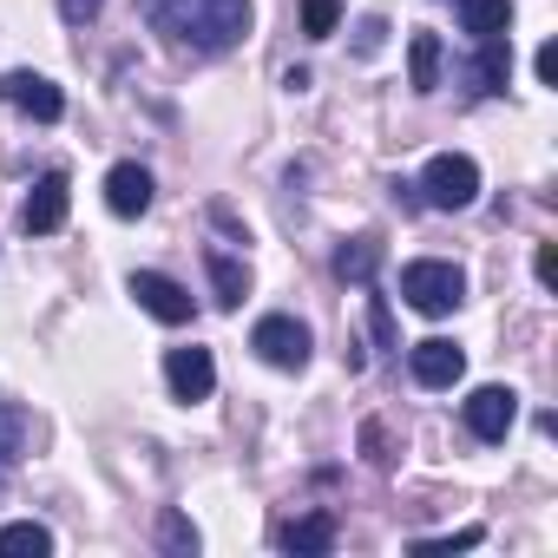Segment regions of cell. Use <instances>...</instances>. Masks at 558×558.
Instances as JSON below:
<instances>
[{
    "label": "cell",
    "mask_w": 558,
    "mask_h": 558,
    "mask_svg": "<svg viewBox=\"0 0 558 558\" xmlns=\"http://www.w3.org/2000/svg\"><path fill=\"white\" fill-rule=\"evenodd\" d=\"M151 34H165L178 53H230L250 34V0H145Z\"/></svg>",
    "instance_id": "1"
},
{
    "label": "cell",
    "mask_w": 558,
    "mask_h": 558,
    "mask_svg": "<svg viewBox=\"0 0 558 558\" xmlns=\"http://www.w3.org/2000/svg\"><path fill=\"white\" fill-rule=\"evenodd\" d=\"M401 296H408L421 316H453V310L466 303V276H460V263L421 256V263L401 269Z\"/></svg>",
    "instance_id": "2"
},
{
    "label": "cell",
    "mask_w": 558,
    "mask_h": 558,
    "mask_svg": "<svg viewBox=\"0 0 558 558\" xmlns=\"http://www.w3.org/2000/svg\"><path fill=\"white\" fill-rule=\"evenodd\" d=\"M421 197H427L434 210H466V204L480 197V165L460 158V151L427 158V171H421Z\"/></svg>",
    "instance_id": "3"
},
{
    "label": "cell",
    "mask_w": 558,
    "mask_h": 558,
    "mask_svg": "<svg viewBox=\"0 0 558 558\" xmlns=\"http://www.w3.org/2000/svg\"><path fill=\"white\" fill-rule=\"evenodd\" d=\"M250 349L269 362V368H283V375H296V368H310V329L296 323V316H263L256 323V336H250Z\"/></svg>",
    "instance_id": "4"
},
{
    "label": "cell",
    "mask_w": 558,
    "mask_h": 558,
    "mask_svg": "<svg viewBox=\"0 0 558 558\" xmlns=\"http://www.w3.org/2000/svg\"><path fill=\"white\" fill-rule=\"evenodd\" d=\"M66 204H73L66 171H47V178L27 191V204H21V230H27V236H53V230L66 223Z\"/></svg>",
    "instance_id": "5"
},
{
    "label": "cell",
    "mask_w": 558,
    "mask_h": 558,
    "mask_svg": "<svg viewBox=\"0 0 558 558\" xmlns=\"http://www.w3.org/2000/svg\"><path fill=\"white\" fill-rule=\"evenodd\" d=\"M0 99H8L14 112H27V119H40V125H53L60 112H66V93L53 86V80H40V73H8V80H0Z\"/></svg>",
    "instance_id": "6"
},
{
    "label": "cell",
    "mask_w": 558,
    "mask_h": 558,
    "mask_svg": "<svg viewBox=\"0 0 558 558\" xmlns=\"http://www.w3.org/2000/svg\"><path fill=\"white\" fill-rule=\"evenodd\" d=\"M132 296H138V310H151L165 329L191 323V290L171 283V276H158V269H138V276H132Z\"/></svg>",
    "instance_id": "7"
},
{
    "label": "cell",
    "mask_w": 558,
    "mask_h": 558,
    "mask_svg": "<svg viewBox=\"0 0 558 558\" xmlns=\"http://www.w3.org/2000/svg\"><path fill=\"white\" fill-rule=\"evenodd\" d=\"M512 421H519V395H512V388H473V395H466V427H473V440H506Z\"/></svg>",
    "instance_id": "8"
},
{
    "label": "cell",
    "mask_w": 558,
    "mask_h": 558,
    "mask_svg": "<svg viewBox=\"0 0 558 558\" xmlns=\"http://www.w3.org/2000/svg\"><path fill=\"white\" fill-rule=\"evenodd\" d=\"M414 381L421 388H453L460 375H466V355H460V342H447V336H427V342H414Z\"/></svg>",
    "instance_id": "9"
},
{
    "label": "cell",
    "mask_w": 558,
    "mask_h": 558,
    "mask_svg": "<svg viewBox=\"0 0 558 558\" xmlns=\"http://www.w3.org/2000/svg\"><path fill=\"white\" fill-rule=\"evenodd\" d=\"M165 381H171L178 401H204V395L217 388V362H210V349H171V355H165Z\"/></svg>",
    "instance_id": "10"
},
{
    "label": "cell",
    "mask_w": 558,
    "mask_h": 558,
    "mask_svg": "<svg viewBox=\"0 0 558 558\" xmlns=\"http://www.w3.org/2000/svg\"><path fill=\"white\" fill-rule=\"evenodd\" d=\"M106 210L112 217H145L151 210V171L145 165H112L106 171Z\"/></svg>",
    "instance_id": "11"
},
{
    "label": "cell",
    "mask_w": 558,
    "mask_h": 558,
    "mask_svg": "<svg viewBox=\"0 0 558 558\" xmlns=\"http://www.w3.org/2000/svg\"><path fill=\"white\" fill-rule=\"evenodd\" d=\"M466 80H473V93H506L512 86V40L486 34L480 53H473V66H466Z\"/></svg>",
    "instance_id": "12"
},
{
    "label": "cell",
    "mask_w": 558,
    "mask_h": 558,
    "mask_svg": "<svg viewBox=\"0 0 558 558\" xmlns=\"http://www.w3.org/2000/svg\"><path fill=\"white\" fill-rule=\"evenodd\" d=\"M276 545H283V551H329V545H336V519H329V512L283 519V525H276Z\"/></svg>",
    "instance_id": "13"
},
{
    "label": "cell",
    "mask_w": 558,
    "mask_h": 558,
    "mask_svg": "<svg viewBox=\"0 0 558 558\" xmlns=\"http://www.w3.org/2000/svg\"><path fill=\"white\" fill-rule=\"evenodd\" d=\"M27 440H34V421H27V408H14V401H0V486L14 480V466H21Z\"/></svg>",
    "instance_id": "14"
},
{
    "label": "cell",
    "mask_w": 558,
    "mask_h": 558,
    "mask_svg": "<svg viewBox=\"0 0 558 558\" xmlns=\"http://www.w3.org/2000/svg\"><path fill=\"white\" fill-rule=\"evenodd\" d=\"M381 236H349L342 250H336V276L342 283H375V269H381Z\"/></svg>",
    "instance_id": "15"
},
{
    "label": "cell",
    "mask_w": 558,
    "mask_h": 558,
    "mask_svg": "<svg viewBox=\"0 0 558 558\" xmlns=\"http://www.w3.org/2000/svg\"><path fill=\"white\" fill-rule=\"evenodd\" d=\"M204 269H210V283H217V310H236L243 290H250V269L230 250H204Z\"/></svg>",
    "instance_id": "16"
},
{
    "label": "cell",
    "mask_w": 558,
    "mask_h": 558,
    "mask_svg": "<svg viewBox=\"0 0 558 558\" xmlns=\"http://www.w3.org/2000/svg\"><path fill=\"white\" fill-rule=\"evenodd\" d=\"M460 27H466L473 40L506 34V27H512V0H460Z\"/></svg>",
    "instance_id": "17"
},
{
    "label": "cell",
    "mask_w": 558,
    "mask_h": 558,
    "mask_svg": "<svg viewBox=\"0 0 558 558\" xmlns=\"http://www.w3.org/2000/svg\"><path fill=\"white\" fill-rule=\"evenodd\" d=\"M40 551H53V532L47 525H34V519L0 525V558H40Z\"/></svg>",
    "instance_id": "18"
},
{
    "label": "cell",
    "mask_w": 558,
    "mask_h": 558,
    "mask_svg": "<svg viewBox=\"0 0 558 558\" xmlns=\"http://www.w3.org/2000/svg\"><path fill=\"white\" fill-rule=\"evenodd\" d=\"M408 73H414V93H434V86H440V34H414Z\"/></svg>",
    "instance_id": "19"
},
{
    "label": "cell",
    "mask_w": 558,
    "mask_h": 558,
    "mask_svg": "<svg viewBox=\"0 0 558 558\" xmlns=\"http://www.w3.org/2000/svg\"><path fill=\"white\" fill-rule=\"evenodd\" d=\"M336 21H342V0H303V34L310 40H329Z\"/></svg>",
    "instance_id": "20"
},
{
    "label": "cell",
    "mask_w": 558,
    "mask_h": 558,
    "mask_svg": "<svg viewBox=\"0 0 558 558\" xmlns=\"http://www.w3.org/2000/svg\"><path fill=\"white\" fill-rule=\"evenodd\" d=\"M165 545L171 551H197V525H184L178 512H165Z\"/></svg>",
    "instance_id": "21"
},
{
    "label": "cell",
    "mask_w": 558,
    "mask_h": 558,
    "mask_svg": "<svg viewBox=\"0 0 558 558\" xmlns=\"http://www.w3.org/2000/svg\"><path fill=\"white\" fill-rule=\"evenodd\" d=\"M368 323H375V342H381V349H395V316H388V303H381V296H368Z\"/></svg>",
    "instance_id": "22"
},
{
    "label": "cell",
    "mask_w": 558,
    "mask_h": 558,
    "mask_svg": "<svg viewBox=\"0 0 558 558\" xmlns=\"http://www.w3.org/2000/svg\"><path fill=\"white\" fill-rule=\"evenodd\" d=\"M99 8H106V0H60L66 27H86V21H99Z\"/></svg>",
    "instance_id": "23"
},
{
    "label": "cell",
    "mask_w": 558,
    "mask_h": 558,
    "mask_svg": "<svg viewBox=\"0 0 558 558\" xmlns=\"http://www.w3.org/2000/svg\"><path fill=\"white\" fill-rule=\"evenodd\" d=\"M362 447H368V460H375V466H388V460H395V453H388V434H381V421H368V427H362Z\"/></svg>",
    "instance_id": "24"
},
{
    "label": "cell",
    "mask_w": 558,
    "mask_h": 558,
    "mask_svg": "<svg viewBox=\"0 0 558 558\" xmlns=\"http://www.w3.org/2000/svg\"><path fill=\"white\" fill-rule=\"evenodd\" d=\"M466 545H480V525H466L453 538H421V551H466Z\"/></svg>",
    "instance_id": "25"
},
{
    "label": "cell",
    "mask_w": 558,
    "mask_h": 558,
    "mask_svg": "<svg viewBox=\"0 0 558 558\" xmlns=\"http://www.w3.org/2000/svg\"><path fill=\"white\" fill-rule=\"evenodd\" d=\"M532 269H538V283H545V290H551V283H558V250H551V243H545V250H538V263H532Z\"/></svg>",
    "instance_id": "26"
},
{
    "label": "cell",
    "mask_w": 558,
    "mask_h": 558,
    "mask_svg": "<svg viewBox=\"0 0 558 558\" xmlns=\"http://www.w3.org/2000/svg\"><path fill=\"white\" fill-rule=\"evenodd\" d=\"M532 66H538V80H545V86H558V47H538V60H532Z\"/></svg>",
    "instance_id": "27"
},
{
    "label": "cell",
    "mask_w": 558,
    "mask_h": 558,
    "mask_svg": "<svg viewBox=\"0 0 558 558\" xmlns=\"http://www.w3.org/2000/svg\"><path fill=\"white\" fill-rule=\"evenodd\" d=\"M381 34H388V21H362V53H375V47H381Z\"/></svg>",
    "instance_id": "28"
}]
</instances>
